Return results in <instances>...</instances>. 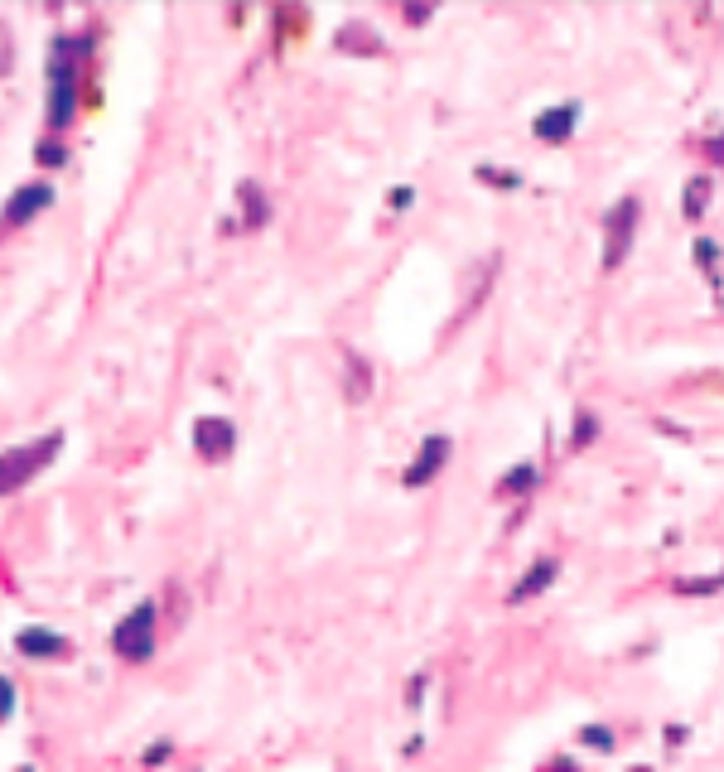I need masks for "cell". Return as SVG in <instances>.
<instances>
[{
  "mask_svg": "<svg viewBox=\"0 0 724 772\" xmlns=\"http://www.w3.org/2000/svg\"><path fill=\"white\" fill-rule=\"evenodd\" d=\"M54 454H58V435H49V440H34V444H20V449H5V454H0V493L25 488L39 469H49V459H54Z\"/></svg>",
  "mask_w": 724,
  "mask_h": 772,
  "instance_id": "cell-1",
  "label": "cell"
},
{
  "mask_svg": "<svg viewBox=\"0 0 724 772\" xmlns=\"http://www.w3.org/2000/svg\"><path fill=\"white\" fill-rule=\"evenodd\" d=\"M112 647L126 662H150L155 657V604H140L136 613H126L121 628L112 633Z\"/></svg>",
  "mask_w": 724,
  "mask_h": 772,
  "instance_id": "cell-2",
  "label": "cell"
},
{
  "mask_svg": "<svg viewBox=\"0 0 724 772\" xmlns=\"http://www.w3.org/2000/svg\"><path fill=\"white\" fill-rule=\"evenodd\" d=\"M194 444H198V454L203 459H227L232 454V444H237V425L232 420H223V415H203L194 425Z\"/></svg>",
  "mask_w": 724,
  "mask_h": 772,
  "instance_id": "cell-3",
  "label": "cell"
},
{
  "mask_svg": "<svg viewBox=\"0 0 724 772\" xmlns=\"http://www.w3.org/2000/svg\"><path fill=\"white\" fill-rule=\"evenodd\" d=\"M633 227H638V198H623V203L609 213V247H604V266H609V271L628 256Z\"/></svg>",
  "mask_w": 724,
  "mask_h": 772,
  "instance_id": "cell-4",
  "label": "cell"
},
{
  "mask_svg": "<svg viewBox=\"0 0 724 772\" xmlns=\"http://www.w3.org/2000/svg\"><path fill=\"white\" fill-rule=\"evenodd\" d=\"M54 203V189L49 184H25V189H15V198L5 203V227H25L34 213H44Z\"/></svg>",
  "mask_w": 724,
  "mask_h": 772,
  "instance_id": "cell-5",
  "label": "cell"
},
{
  "mask_svg": "<svg viewBox=\"0 0 724 772\" xmlns=\"http://www.w3.org/2000/svg\"><path fill=\"white\" fill-rule=\"evenodd\" d=\"M445 459H449V440L445 435H430V440L420 444V459L406 469V488H420V483H430L435 473L445 469Z\"/></svg>",
  "mask_w": 724,
  "mask_h": 772,
  "instance_id": "cell-6",
  "label": "cell"
},
{
  "mask_svg": "<svg viewBox=\"0 0 724 772\" xmlns=\"http://www.w3.org/2000/svg\"><path fill=\"white\" fill-rule=\"evenodd\" d=\"M556 575H560L556 560H536L527 575H522V584H517V589L507 594V604H527V599H536L541 589H551V579H556Z\"/></svg>",
  "mask_w": 724,
  "mask_h": 772,
  "instance_id": "cell-7",
  "label": "cell"
},
{
  "mask_svg": "<svg viewBox=\"0 0 724 772\" xmlns=\"http://www.w3.org/2000/svg\"><path fill=\"white\" fill-rule=\"evenodd\" d=\"M15 647L25 652V657H63V637L58 633H49V628H25V633L15 637Z\"/></svg>",
  "mask_w": 724,
  "mask_h": 772,
  "instance_id": "cell-8",
  "label": "cell"
},
{
  "mask_svg": "<svg viewBox=\"0 0 724 772\" xmlns=\"http://www.w3.org/2000/svg\"><path fill=\"white\" fill-rule=\"evenodd\" d=\"M575 116H580V107H551L536 116V136L541 140H565L570 131H575Z\"/></svg>",
  "mask_w": 724,
  "mask_h": 772,
  "instance_id": "cell-9",
  "label": "cell"
},
{
  "mask_svg": "<svg viewBox=\"0 0 724 772\" xmlns=\"http://www.w3.org/2000/svg\"><path fill=\"white\" fill-rule=\"evenodd\" d=\"M242 208H247V227H261L266 222V198L256 184H242Z\"/></svg>",
  "mask_w": 724,
  "mask_h": 772,
  "instance_id": "cell-10",
  "label": "cell"
},
{
  "mask_svg": "<svg viewBox=\"0 0 724 772\" xmlns=\"http://www.w3.org/2000/svg\"><path fill=\"white\" fill-rule=\"evenodd\" d=\"M700 208H705V179H696V184H691V198H686V213H691V218H700Z\"/></svg>",
  "mask_w": 724,
  "mask_h": 772,
  "instance_id": "cell-11",
  "label": "cell"
},
{
  "mask_svg": "<svg viewBox=\"0 0 724 772\" xmlns=\"http://www.w3.org/2000/svg\"><path fill=\"white\" fill-rule=\"evenodd\" d=\"M10 710H15V686H10V681L0 676V719L10 715Z\"/></svg>",
  "mask_w": 724,
  "mask_h": 772,
  "instance_id": "cell-12",
  "label": "cell"
},
{
  "mask_svg": "<svg viewBox=\"0 0 724 772\" xmlns=\"http://www.w3.org/2000/svg\"><path fill=\"white\" fill-rule=\"evenodd\" d=\"M585 744H594V748H609L613 739H609V729H585Z\"/></svg>",
  "mask_w": 724,
  "mask_h": 772,
  "instance_id": "cell-13",
  "label": "cell"
},
{
  "mask_svg": "<svg viewBox=\"0 0 724 772\" xmlns=\"http://www.w3.org/2000/svg\"><path fill=\"white\" fill-rule=\"evenodd\" d=\"M58 160H63L58 145H39V165H58Z\"/></svg>",
  "mask_w": 724,
  "mask_h": 772,
  "instance_id": "cell-14",
  "label": "cell"
},
{
  "mask_svg": "<svg viewBox=\"0 0 724 772\" xmlns=\"http://www.w3.org/2000/svg\"><path fill=\"white\" fill-rule=\"evenodd\" d=\"M531 483V469H522V473H512V478H507V488H527Z\"/></svg>",
  "mask_w": 724,
  "mask_h": 772,
  "instance_id": "cell-15",
  "label": "cell"
}]
</instances>
